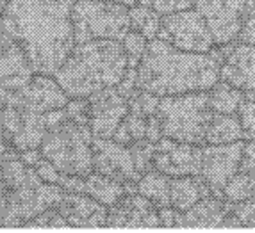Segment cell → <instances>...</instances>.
Here are the masks:
<instances>
[{"label": "cell", "mask_w": 255, "mask_h": 233, "mask_svg": "<svg viewBox=\"0 0 255 233\" xmlns=\"http://www.w3.org/2000/svg\"><path fill=\"white\" fill-rule=\"evenodd\" d=\"M213 194L211 185L205 182L202 174H191V176H179L171 178V207L186 212L195 207L200 199Z\"/></svg>", "instance_id": "cell-21"}, {"label": "cell", "mask_w": 255, "mask_h": 233, "mask_svg": "<svg viewBox=\"0 0 255 233\" xmlns=\"http://www.w3.org/2000/svg\"><path fill=\"white\" fill-rule=\"evenodd\" d=\"M2 20L41 75L54 77L77 45L68 0H9Z\"/></svg>", "instance_id": "cell-1"}, {"label": "cell", "mask_w": 255, "mask_h": 233, "mask_svg": "<svg viewBox=\"0 0 255 233\" xmlns=\"http://www.w3.org/2000/svg\"><path fill=\"white\" fill-rule=\"evenodd\" d=\"M238 116L241 119L245 137L248 141H255V89L245 91L243 102L239 105Z\"/></svg>", "instance_id": "cell-31"}, {"label": "cell", "mask_w": 255, "mask_h": 233, "mask_svg": "<svg viewBox=\"0 0 255 233\" xmlns=\"http://www.w3.org/2000/svg\"><path fill=\"white\" fill-rule=\"evenodd\" d=\"M128 14H130V29L141 32L146 39L157 38L162 14L153 5H132V7H128Z\"/></svg>", "instance_id": "cell-25"}, {"label": "cell", "mask_w": 255, "mask_h": 233, "mask_svg": "<svg viewBox=\"0 0 255 233\" xmlns=\"http://www.w3.org/2000/svg\"><path fill=\"white\" fill-rule=\"evenodd\" d=\"M221 63V48L200 54L179 50L159 38L150 39L137 66V87L157 96L209 91L220 80Z\"/></svg>", "instance_id": "cell-2"}, {"label": "cell", "mask_w": 255, "mask_h": 233, "mask_svg": "<svg viewBox=\"0 0 255 233\" xmlns=\"http://www.w3.org/2000/svg\"><path fill=\"white\" fill-rule=\"evenodd\" d=\"M220 48L223 54L220 80L243 91L255 89V45L234 41Z\"/></svg>", "instance_id": "cell-14"}, {"label": "cell", "mask_w": 255, "mask_h": 233, "mask_svg": "<svg viewBox=\"0 0 255 233\" xmlns=\"http://www.w3.org/2000/svg\"><path fill=\"white\" fill-rule=\"evenodd\" d=\"M25 226H70L68 221L59 212V208H48L45 212L38 214L27 223Z\"/></svg>", "instance_id": "cell-33"}, {"label": "cell", "mask_w": 255, "mask_h": 233, "mask_svg": "<svg viewBox=\"0 0 255 233\" xmlns=\"http://www.w3.org/2000/svg\"><path fill=\"white\" fill-rule=\"evenodd\" d=\"M225 226H255V196L241 203H232Z\"/></svg>", "instance_id": "cell-30"}, {"label": "cell", "mask_w": 255, "mask_h": 233, "mask_svg": "<svg viewBox=\"0 0 255 233\" xmlns=\"http://www.w3.org/2000/svg\"><path fill=\"white\" fill-rule=\"evenodd\" d=\"M16 94L21 98V102L32 110L45 114L55 109H64L70 102V96L63 89V85L52 75H41L36 73L32 80L23 85Z\"/></svg>", "instance_id": "cell-16"}, {"label": "cell", "mask_w": 255, "mask_h": 233, "mask_svg": "<svg viewBox=\"0 0 255 233\" xmlns=\"http://www.w3.org/2000/svg\"><path fill=\"white\" fill-rule=\"evenodd\" d=\"M146 118L148 116L145 112H141L134 107H128L127 116L116 128L113 139L125 144V146H130L136 141L146 139Z\"/></svg>", "instance_id": "cell-26"}, {"label": "cell", "mask_w": 255, "mask_h": 233, "mask_svg": "<svg viewBox=\"0 0 255 233\" xmlns=\"http://www.w3.org/2000/svg\"><path fill=\"white\" fill-rule=\"evenodd\" d=\"M7 152V144H5V139H4V130H2V125H0V157Z\"/></svg>", "instance_id": "cell-45"}, {"label": "cell", "mask_w": 255, "mask_h": 233, "mask_svg": "<svg viewBox=\"0 0 255 233\" xmlns=\"http://www.w3.org/2000/svg\"><path fill=\"white\" fill-rule=\"evenodd\" d=\"M68 2H70V4L73 5V4H75V2H77V0H68Z\"/></svg>", "instance_id": "cell-48"}, {"label": "cell", "mask_w": 255, "mask_h": 233, "mask_svg": "<svg viewBox=\"0 0 255 233\" xmlns=\"http://www.w3.org/2000/svg\"><path fill=\"white\" fill-rule=\"evenodd\" d=\"M232 203L220 196H207L182 212V226H225Z\"/></svg>", "instance_id": "cell-19"}, {"label": "cell", "mask_w": 255, "mask_h": 233, "mask_svg": "<svg viewBox=\"0 0 255 233\" xmlns=\"http://www.w3.org/2000/svg\"><path fill=\"white\" fill-rule=\"evenodd\" d=\"M0 182H2V158H0Z\"/></svg>", "instance_id": "cell-47"}, {"label": "cell", "mask_w": 255, "mask_h": 233, "mask_svg": "<svg viewBox=\"0 0 255 233\" xmlns=\"http://www.w3.org/2000/svg\"><path fill=\"white\" fill-rule=\"evenodd\" d=\"M109 2H116V4L127 5V7H132V5H137V4L152 5V0H109Z\"/></svg>", "instance_id": "cell-44"}, {"label": "cell", "mask_w": 255, "mask_h": 233, "mask_svg": "<svg viewBox=\"0 0 255 233\" xmlns=\"http://www.w3.org/2000/svg\"><path fill=\"white\" fill-rule=\"evenodd\" d=\"M72 21L77 45L93 39L124 41L130 30L128 7L109 0H77L72 5Z\"/></svg>", "instance_id": "cell-6"}, {"label": "cell", "mask_w": 255, "mask_h": 233, "mask_svg": "<svg viewBox=\"0 0 255 233\" xmlns=\"http://www.w3.org/2000/svg\"><path fill=\"white\" fill-rule=\"evenodd\" d=\"M255 196V178L247 173L234 174L223 187V198L230 203H241Z\"/></svg>", "instance_id": "cell-27"}, {"label": "cell", "mask_w": 255, "mask_h": 233, "mask_svg": "<svg viewBox=\"0 0 255 233\" xmlns=\"http://www.w3.org/2000/svg\"><path fill=\"white\" fill-rule=\"evenodd\" d=\"M164 137L162 134V121L159 118L157 112H153L146 118V139H150L152 143H159Z\"/></svg>", "instance_id": "cell-39"}, {"label": "cell", "mask_w": 255, "mask_h": 233, "mask_svg": "<svg viewBox=\"0 0 255 233\" xmlns=\"http://www.w3.org/2000/svg\"><path fill=\"white\" fill-rule=\"evenodd\" d=\"M2 130L7 150L25 152L41 146L48 127L45 114H39L27 107L16 91H13L2 116Z\"/></svg>", "instance_id": "cell-7"}, {"label": "cell", "mask_w": 255, "mask_h": 233, "mask_svg": "<svg viewBox=\"0 0 255 233\" xmlns=\"http://www.w3.org/2000/svg\"><path fill=\"white\" fill-rule=\"evenodd\" d=\"M81 192L95 198L106 207H113L120 198H124L128 192H137V183H124L115 178H109L106 174L93 171L88 176H82Z\"/></svg>", "instance_id": "cell-20"}, {"label": "cell", "mask_w": 255, "mask_h": 233, "mask_svg": "<svg viewBox=\"0 0 255 233\" xmlns=\"http://www.w3.org/2000/svg\"><path fill=\"white\" fill-rule=\"evenodd\" d=\"M64 109H66L68 119H72V121H75L79 125L90 127V119H91L90 98H70V102L66 103Z\"/></svg>", "instance_id": "cell-32"}, {"label": "cell", "mask_w": 255, "mask_h": 233, "mask_svg": "<svg viewBox=\"0 0 255 233\" xmlns=\"http://www.w3.org/2000/svg\"><path fill=\"white\" fill-rule=\"evenodd\" d=\"M90 98L91 119L90 127L95 137L111 139L116 128L125 119L128 112V100L120 93L116 85L93 93Z\"/></svg>", "instance_id": "cell-13"}, {"label": "cell", "mask_w": 255, "mask_h": 233, "mask_svg": "<svg viewBox=\"0 0 255 233\" xmlns=\"http://www.w3.org/2000/svg\"><path fill=\"white\" fill-rule=\"evenodd\" d=\"M243 96H245V91L225 80H218L209 89L211 107L214 112H220V114H238Z\"/></svg>", "instance_id": "cell-24"}, {"label": "cell", "mask_w": 255, "mask_h": 233, "mask_svg": "<svg viewBox=\"0 0 255 233\" xmlns=\"http://www.w3.org/2000/svg\"><path fill=\"white\" fill-rule=\"evenodd\" d=\"M245 143L209 144L202 155V176L211 185L214 196L223 198V187L234 174L239 173Z\"/></svg>", "instance_id": "cell-11"}, {"label": "cell", "mask_w": 255, "mask_h": 233, "mask_svg": "<svg viewBox=\"0 0 255 233\" xmlns=\"http://www.w3.org/2000/svg\"><path fill=\"white\" fill-rule=\"evenodd\" d=\"M107 226H125V228L161 226L159 208L139 192H128L124 198H120L113 207H109Z\"/></svg>", "instance_id": "cell-15"}, {"label": "cell", "mask_w": 255, "mask_h": 233, "mask_svg": "<svg viewBox=\"0 0 255 233\" xmlns=\"http://www.w3.org/2000/svg\"><path fill=\"white\" fill-rule=\"evenodd\" d=\"M202 155H204V148L200 144L180 143L170 137H162L155 146L153 169L168 174L170 178L200 174Z\"/></svg>", "instance_id": "cell-10"}, {"label": "cell", "mask_w": 255, "mask_h": 233, "mask_svg": "<svg viewBox=\"0 0 255 233\" xmlns=\"http://www.w3.org/2000/svg\"><path fill=\"white\" fill-rule=\"evenodd\" d=\"M239 43H247V45H255V2L250 5L247 16L243 20L241 32H239Z\"/></svg>", "instance_id": "cell-35"}, {"label": "cell", "mask_w": 255, "mask_h": 233, "mask_svg": "<svg viewBox=\"0 0 255 233\" xmlns=\"http://www.w3.org/2000/svg\"><path fill=\"white\" fill-rule=\"evenodd\" d=\"M7 2H9V0H0V14L4 13V9H5V5H7Z\"/></svg>", "instance_id": "cell-46"}, {"label": "cell", "mask_w": 255, "mask_h": 233, "mask_svg": "<svg viewBox=\"0 0 255 233\" xmlns=\"http://www.w3.org/2000/svg\"><path fill=\"white\" fill-rule=\"evenodd\" d=\"M57 208L70 226H107L109 207L82 192H64Z\"/></svg>", "instance_id": "cell-17"}, {"label": "cell", "mask_w": 255, "mask_h": 233, "mask_svg": "<svg viewBox=\"0 0 255 233\" xmlns=\"http://www.w3.org/2000/svg\"><path fill=\"white\" fill-rule=\"evenodd\" d=\"M116 87H118V91L124 94L125 98L130 96V94L137 89V68H127L124 78H122V82H120Z\"/></svg>", "instance_id": "cell-38"}, {"label": "cell", "mask_w": 255, "mask_h": 233, "mask_svg": "<svg viewBox=\"0 0 255 233\" xmlns=\"http://www.w3.org/2000/svg\"><path fill=\"white\" fill-rule=\"evenodd\" d=\"M150 39H146L145 36L137 32V30L130 29L127 32V36L124 38V50L127 54V61H128V68H137L145 55L146 45H148Z\"/></svg>", "instance_id": "cell-28"}, {"label": "cell", "mask_w": 255, "mask_h": 233, "mask_svg": "<svg viewBox=\"0 0 255 233\" xmlns=\"http://www.w3.org/2000/svg\"><path fill=\"white\" fill-rule=\"evenodd\" d=\"M255 0H198L195 7L205 18L216 47L238 41L243 20Z\"/></svg>", "instance_id": "cell-9"}, {"label": "cell", "mask_w": 255, "mask_h": 233, "mask_svg": "<svg viewBox=\"0 0 255 233\" xmlns=\"http://www.w3.org/2000/svg\"><path fill=\"white\" fill-rule=\"evenodd\" d=\"M34 169L38 171V174L41 176L43 182H48V183H57L59 185L61 180H63V174L57 167H55L54 164H52L48 158L43 157L41 160L38 162V164L34 165Z\"/></svg>", "instance_id": "cell-34"}, {"label": "cell", "mask_w": 255, "mask_h": 233, "mask_svg": "<svg viewBox=\"0 0 255 233\" xmlns=\"http://www.w3.org/2000/svg\"><path fill=\"white\" fill-rule=\"evenodd\" d=\"M157 114L164 137L191 144H207V128L214 116L209 91L161 96Z\"/></svg>", "instance_id": "cell-4"}, {"label": "cell", "mask_w": 255, "mask_h": 233, "mask_svg": "<svg viewBox=\"0 0 255 233\" xmlns=\"http://www.w3.org/2000/svg\"><path fill=\"white\" fill-rule=\"evenodd\" d=\"M239 171L250 174V176L255 178V141H248L243 146V157H241Z\"/></svg>", "instance_id": "cell-37"}, {"label": "cell", "mask_w": 255, "mask_h": 233, "mask_svg": "<svg viewBox=\"0 0 255 233\" xmlns=\"http://www.w3.org/2000/svg\"><path fill=\"white\" fill-rule=\"evenodd\" d=\"M93 165L97 173L124 183H137L143 176L136 169L130 146H125L113 137H93Z\"/></svg>", "instance_id": "cell-12"}, {"label": "cell", "mask_w": 255, "mask_h": 233, "mask_svg": "<svg viewBox=\"0 0 255 233\" xmlns=\"http://www.w3.org/2000/svg\"><path fill=\"white\" fill-rule=\"evenodd\" d=\"M157 38L186 52L207 54L216 47L207 21L196 7L162 14Z\"/></svg>", "instance_id": "cell-8"}, {"label": "cell", "mask_w": 255, "mask_h": 233, "mask_svg": "<svg viewBox=\"0 0 255 233\" xmlns=\"http://www.w3.org/2000/svg\"><path fill=\"white\" fill-rule=\"evenodd\" d=\"M137 192L148 198L157 208L171 207V178L157 169H150L141 176Z\"/></svg>", "instance_id": "cell-22"}, {"label": "cell", "mask_w": 255, "mask_h": 233, "mask_svg": "<svg viewBox=\"0 0 255 233\" xmlns=\"http://www.w3.org/2000/svg\"><path fill=\"white\" fill-rule=\"evenodd\" d=\"M155 146L157 143H152L150 139H141L136 141L134 144H130V152L136 169L141 174L148 173L150 169H153V155H155Z\"/></svg>", "instance_id": "cell-29"}, {"label": "cell", "mask_w": 255, "mask_h": 233, "mask_svg": "<svg viewBox=\"0 0 255 233\" xmlns=\"http://www.w3.org/2000/svg\"><path fill=\"white\" fill-rule=\"evenodd\" d=\"M196 2L198 0H152V5L161 14H168V13H175V11L191 9Z\"/></svg>", "instance_id": "cell-36"}, {"label": "cell", "mask_w": 255, "mask_h": 233, "mask_svg": "<svg viewBox=\"0 0 255 233\" xmlns=\"http://www.w3.org/2000/svg\"><path fill=\"white\" fill-rule=\"evenodd\" d=\"M93 137L91 127L64 119L63 123L48 128L39 148L43 157L48 158L61 173L88 176L95 171Z\"/></svg>", "instance_id": "cell-5"}, {"label": "cell", "mask_w": 255, "mask_h": 233, "mask_svg": "<svg viewBox=\"0 0 255 233\" xmlns=\"http://www.w3.org/2000/svg\"><path fill=\"white\" fill-rule=\"evenodd\" d=\"M41 158H43L41 148H32V150H25V152H20V160H23L27 165H32V167H34Z\"/></svg>", "instance_id": "cell-42"}, {"label": "cell", "mask_w": 255, "mask_h": 233, "mask_svg": "<svg viewBox=\"0 0 255 233\" xmlns=\"http://www.w3.org/2000/svg\"><path fill=\"white\" fill-rule=\"evenodd\" d=\"M161 226H182V212L173 207L159 208Z\"/></svg>", "instance_id": "cell-40"}, {"label": "cell", "mask_w": 255, "mask_h": 233, "mask_svg": "<svg viewBox=\"0 0 255 233\" xmlns=\"http://www.w3.org/2000/svg\"><path fill=\"white\" fill-rule=\"evenodd\" d=\"M127 68L124 43L93 39L75 45L54 77L70 98H88L100 89L118 85Z\"/></svg>", "instance_id": "cell-3"}, {"label": "cell", "mask_w": 255, "mask_h": 233, "mask_svg": "<svg viewBox=\"0 0 255 233\" xmlns=\"http://www.w3.org/2000/svg\"><path fill=\"white\" fill-rule=\"evenodd\" d=\"M245 137L241 119L238 114H220L214 112L207 128V144H230Z\"/></svg>", "instance_id": "cell-23"}, {"label": "cell", "mask_w": 255, "mask_h": 233, "mask_svg": "<svg viewBox=\"0 0 255 233\" xmlns=\"http://www.w3.org/2000/svg\"><path fill=\"white\" fill-rule=\"evenodd\" d=\"M13 43H14L13 36L9 34V30L5 29V23H4V20H2V14H0V54L7 50Z\"/></svg>", "instance_id": "cell-43"}, {"label": "cell", "mask_w": 255, "mask_h": 233, "mask_svg": "<svg viewBox=\"0 0 255 233\" xmlns=\"http://www.w3.org/2000/svg\"><path fill=\"white\" fill-rule=\"evenodd\" d=\"M9 205V189L4 182H0V226H7Z\"/></svg>", "instance_id": "cell-41"}, {"label": "cell", "mask_w": 255, "mask_h": 233, "mask_svg": "<svg viewBox=\"0 0 255 233\" xmlns=\"http://www.w3.org/2000/svg\"><path fill=\"white\" fill-rule=\"evenodd\" d=\"M36 75L29 57L16 41L0 54V87L20 91Z\"/></svg>", "instance_id": "cell-18"}]
</instances>
